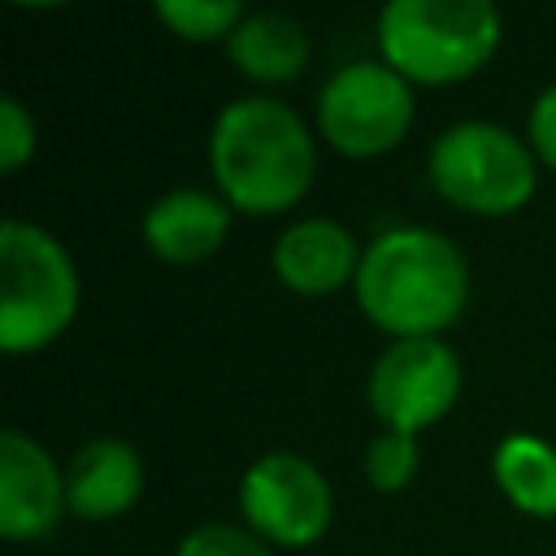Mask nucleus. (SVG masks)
Listing matches in <instances>:
<instances>
[{
    "mask_svg": "<svg viewBox=\"0 0 556 556\" xmlns=\"http://www.w3.org/2000/svg\"><path fill=\"white\" fill-rule=\"evenodd\" d=\"M204 156L213 191L235 217H282L317 182V130L269 91L226 100L208 126Z\"/></svg>",
    "mask_w": 556,
    "mask_h": 556,
    "instance_id": "nucleus-1",
    "label": "nucleus"
},
{
    "mask_svg": "<svg viewBox=\"0 0 556 556\" xmlns=\"http://www.w3.org/2000/svg\"><path fill=\"white\" fill-rule=\"evenodd\" d=\"M469 256L434 226L400 222L365 239L352 300L391 339H443L469 308Z\"/></svg>",
    "mask_w": 556,
    "mask_h": 556,
    "instance_id": "nucleus-2",
    "label": "nucleus"
},
{
    "mask_svg": "<svg viewBox=\"0 0 556 556\" xmlns=\"http://www.w3.org/2000/svg\"><path fill=\"white\" fill-rule=\"evenodd\" d=\"M378 61L413 87H456L482 74L504 43L491 0H391L374 22Z\"/></svg>",
    "mask_w": 556,
    "mask_h": 556,
    "instance_id": "nucleus-3",
    "label": "nucleus"
},
{
    "mask_svg": "<svg viewBox=\"0 0 556 556\" xmlns=\"http://www.w3.org/2000/svg\"><path fill=\"white\" fill-rule=\"evenodd\" d=\"M83 308L74 252L39 222H0V352L35 356L52 348Z\"/></svg>",
    "mask_w": 556,
    "mask_h": 556,
    "instance_id": "nucleus-4",
    "label": "nucleus"
},
{
    "mask_svg": "<svg viewBox=\"0 0 556 556\" xmlns=\"http://www.w3.org/2000/svg\"><path fill=\"white\" fill-rule=\"evenodd\" d=\"M539 156L504 122L465 117L443 126L426 148V178L434 195L469 217H513L539 191Z\"/></svg>",
    "mask_w": 556,
    "mask_h": 556,
    "instance_id": "nucleus-5",
    "label": "nucleus"
},
{
    "mask_svg": "<svg viewBox=\"0 0 556 556\" xmlns=\"http://www.w3.org/2000/svg\"><path fill=\"white\" fill-rule=\"evenodd\" d=\"M417 122V87L400 78L387 61L361 56L326 74L313 104V130L317 139L348 156V161H374L395 152Z\"/></svg>",
    "mask_w": 556,
    "mask_h": 556,
    "instance_id": "nucleus-6",
    "label": "nucleus"
},
{
    "mask_svg": "<svg viewBox=\"0 0 556 556\" xmlns=\"http://www.w3.org/2000/svg\"><path fill=\"white\" fill-rule=\"evenodd\" d=\"M239 504V521L265 539L274 552L278 547H313L326 539L330 521H334V486L321 473V465H313L308 456L291 452V447H269L261 452L235 491Z\"/></svg>",
    "mask_w": 556,
    "mask_h": 556,
    "instance_id": "nucleus-7",
    "label": "nucleus"
},
{
    "mask_svg": "<svg viewBox=\"0 0 556 556\" xmlns=\"http://www.w3.org/2000/svg\"><path fill=\"white\" fill-rule=\"evenodd\" d=\"M465 387V365L447 339H391L365 374V404L378 430L421 439L439 426Z\"/></svg>",
    "mask_w": 556,
    "mask_h": 556,
    "instance_id": "nucleus-8",
    "label": "nucleus"
},
{
    "mask_svg": "<svg viewBox=\"0 0 556 556\" xmlns=\"http://www.w3.org/2000/svg\"><path fill=\"white\" fill-rule=\"evenodd\" d=\"M70 513L65 465L26 430H0V539L39 543Z\"/></svg>",
    "mask_w": 556,
    "mask_h": 556,
    "instance_id": "nucleus-9",
    "label": "nucleus"
},
{
    "mask_svg": "<svg viewBox=\"0 0 556 556\" xmlns=\"http://www.w3.org/2000/svg\"><path fill=\"white\" fill-rule=\"evenodd\" d=\"M361 252H365V243L356 239V230L348 222L308 213L278 230V239L269 248V269L291 295L326 300V295L352 291Z\"/></svg>",
    "mask_w": 556,
    "mask_h": 556,
    "instance_id": "nucleus-10",
    "label": "nucleus"
},
{
    "mask_svg": "<svg viewBox=\"0 0 556 556\" xmlns=\"http://www.w3.org/2000/svg\"><path fill=\"white\" fill-rule=\"evenodd\" d=\"M230 226H235V208L213 187H169L143 208L139 235L161 265L191 269L226 248Z\"/></svg>",
    "mask_w": 556,
    "mask_h": 556,
    "instance_id": "nucleus-11",
    "label": "nucleus"
},
{
    "mask_svg": "<svg viewBox=\"0 0 556 556\" xmlns=\"http://www.w3.org/2000/svg\"><path fill=\"white\" fill-rule=\"evenodd\" d=\"M143 486H148L143 456L122 434H96V439L78 443L65 465L70 517H78L87 526L126 517L143 500Z\"/></svg>",
    "mask_w": 556,
    "mask_h": 556,
    "instance_id": "nucleus-12",
    "label": "nucleus"
},
{
    "mask_svg": "<svg viewBox=\"0 0 556 556\" xmlns=\"http://www.w3.org/2000/svg\"><path fill=\"white\" fill-rule=\"evenodd\" d=\"M226 61L256 87H287L313 61V35L282 9H252L226 39Z\"/></svg>",
    "mask_w": 556,
    "mask_h": 556,
    "instance_id": "nucleus-13",
    "label": "nucleus"
},
{
    "mask_svg": "<svg viewBox=\"0 0 556 556\" xmlns=\"http://www.w3.org/2000/svg\"><path fill=\"white\" fill-rule=\"evenodd\" d=\"M491 478L500 495L534 521L556 517V443L530 430H513L491 452Z\"/></svg>",
    "mask_w": 556,
    "mask_h": 556,
    "instance_id": "nucleus-14",
    "label": "nucleus"
},
{
    "mask_svg": "<svg viewBox=\"0 0 556 556\" xmlns=\"http://www.w3.org/2000/svg\"><path fill=\"white\" fill-rule=\"evenodd\" d=\"M156 22L182 43H222L248 17L239 0H156Z\"/></svg>",
    "mask_w": 556,
    "mask_h": 556,
    "instance_id": "nucleus-15",
    "label": "nucleus"
},
{
    "mask_svg": "<svg viewBox=\"0 0 556 556\" xmlns=\"http://www.w3.org/2000/svg\"><path fill=\"white\" fill-rule=\"evenodd\" d=\"M365 482L369 491L378 495H400L413 486L417 469H421V443L413 434H400V430H378L369 443H365Z\"/></svg>",
    "mask_w": 556,
    "mask_h": 556,
    "instance_id": "nucleus-16",
    "label": "nucleus"
},
{
    "mask_svg": "<svg viewBox=\"0 0 556 556\" xmlns=\"http://www.w3.org/2000/svg\"><path fill=\"white\" fill-rule=\"evenodd\" d=\"M174 556H274V547L243 521H195L174 543Z\"/></svg>",
    "mask_w": 556,
    "mask_h": 556,
    "instance_id": "nucleus-17",
    "label": "nucleus"
},
{
    "mask_svg": "<svg viewBox=\"0 0 556 556\" xmlns=\"http://www.w3.org/2000/svg\"><path fill=\"white\" fill-rule=\"evenodd\" d=\"M39 152V122L17 96H0V174H17Z\"/></svg>",
    "mask_w": 556,
    "mask_h": 556,
    "instance_id": "nucleus-18",
    "label": "nucleus"
},
{
    "mask_svg": "<svg viewBox=\"0 0 556 556\" xmlns=\"http://www.w3.org/2000/svg\"><path fill=\"white\" fill-rule=\"evenodd\" d=\"M526 143L534 148L539 165L547 174H556V83H547L526 113Z\"/></svg>",
    "mask_w": 556,
    "mask_h": 556,
    "instance_id": "nucleus-19",
    "label": "nucleus"
}]
</instances>
